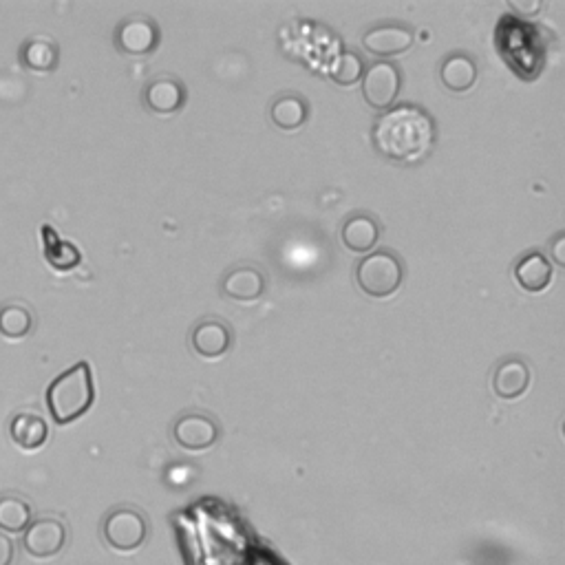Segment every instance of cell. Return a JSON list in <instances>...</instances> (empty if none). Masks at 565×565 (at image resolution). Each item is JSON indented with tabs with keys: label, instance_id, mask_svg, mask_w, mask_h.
I'll use <instances>...</instances> for the list:
<instances>
[{
	"label": "cell",
	"instance_id": "obj_20",
	"mask_svg": "<svg viewBox=\"0 0 565 565\" xmlns=\"http://www.w3.org/2000/svg\"><path fill=\"white\" fill-rule=\"evenodd\" d=\"M440 80L449 91L464 93L477 82V65L464 53H453L442 62Z\"/></svg>",
	"mask_w": 565,
	"mask_h": 565
},
{
	"label": "cell",
	"instance_id": "obj_14",
	"mask_svg": "<svg viewBox=\"0 0 565 565\" xmlns=\"http://www.w3.org/2000/svg\"><path fill=\"white\" fill-rule=\"evenodd\" d=\"M40 237H42V252H45V259L49 261L53 270L69 272L73 268H78L82 254L76 245L71 241L60 239V234L51 226H47V223L40 228Z\"/></svg>",
	"mask_w": 565,
	"mask_h": 565
},
{
	"label": "cell",
	"instance_id": "obj_7",
	"mask_svg": "<svg viewBox=\"0 0 565 565\" xmlns=\"http://www.w3.org/2000/svg\"><path fill=\"white\" fill-rule=\"evenodd\" d=\"M115 45L126 56H148L159 45V27L146 16L126 18L115 31Z\"/></svg>",
	"mask_w": 565,
	"mask_h": 565
},
{
	"label": "cell",
	"instance_id": "obj_8",
	"mask_svg": "<svg viewBox=\"0 0 565 565\" xmlns=\"http://www.w3.org/2000/svg\"><path fill=\"white\" fill-rule=\"evenodd\" d=\"M173 437L181 449L206 451L219 440V426L204 413H186L175 422Z\"/></svg>",
	"mask_w": 565,
	"mask_h": 565
},
{
	"label": "cell",
	"instance_id": "obj_2",
	"mask_svg": "<svg viewBox=\"0 0 565 565\" xmlns=\"http://www.w3.org/2000/svg\"><path fill=\"white\" fill-rule=\"evenodd\" d=\"M95 389L89 362L62 371L47 389V409L56 424L65 426L80 420L93 407Z\"/></svg>",
	"mask_w": 565,
	"mask_h": 565
},
{
	"label": "cell",
	"instance_id": "obj_24",
	"mask_svg": "<svg viewBox=\"0 0 565 565\" xmlns=\"http://www.w3.org/2000/svg\"><path fill=\"white\" fill-rule=\"evenodd\" d=\"M16 559V543L12 537L0 532V565H12Z\"/></svg>",
	"mask_w": 565,
	"mask_h": 565
},
{
	"label": "cell",
	"instance_id": "obj_13",
	"mask_svg": "<svg viewBox=\"0 0 565 565\" xmlns=\"http://www.w3.org/2000/svg\"><path fill=\"white\" fill-rule=\"evenodd\" d=\"M20 65L36 73L56 71L60 62V49L56 42L47 36H34L23 42L20 47Z\"/></svg>",
	"mask_w": 565,
	"mask_h": 565
},
{
	"label": "cell",
	"instance_id": "obj_22",
	"mask_svg": "<svg viewBox=\"0 0 565 565\" xmlns=\"http://www.w3.org/2000/svg\"><path fill=\"white\" fill-rule=\"evenodd\" d=\"M272 122L283 131H294L298 126L305 124L307 117V104L298 95H283V98L272 104L270 111Z\"/></svg>",
	"mask_w": 565,
	"mask_h": 565
},
{
	"label": "cell",
	"instance_id": "obj_1",
	"mask_svg": "<svg viewBox=\"0 0 565 565\" xmlns=\"http://www.w3.org/2000/svg\"><path fill=\"white\" fill-rule=\"evenodd\" d=\"M371 137L391 162L418 164L433 151L435 124L420 106L400 104L378 117Z\"/></svg>",
	"mask_w": 565,
	"mask_h": 565
},
{
	"label": "cell",
	"instance_id": "obj_17",
	"mask_svg": "<svg viewBox=\"0 0 565 565\" xmlns=\"http://www.w3.org/2000/svg\"><path fill=\"white\" fill-rule=\"evenodd\" d=\"M515 279L521 290L526 292H543L552 281V265L546 254L530 252L521 257L515 265Z\"/></svg>",
	"mask_w": 565,
	"mask_h": 565
},
{
	"label": "cell",
	"instance_id": "obj_11",
	"mask_svg": "<svg viewBox=\"0 0 565 565\" xmlns=\"http://www.w3.org/2000/svg\"><path fill=\"white\" fill-rule=\"evenodd\" d=\"M221 290L230 301L254 303L265 292V276L254 265H237V268L223 276Z\"/></svg>",
	"mask_w": 565,
	"mask_h": 565
},
{
	"label": "cell",
	"instance_id": "obj_4",
	"mask_svg": "<svg viewBox=\"0 0 565 565\" xmlns=\"http://www.w3.org/2000/svg\"><path fill=\"white\" fill-rule=\"evenodd\" d=\"M102 537L117 552H135L148 537V524L140 510L120 506L104 517Z\"/></svg>",
	"mask_w": 565,
	"mask_h": 565
},
{
	"label": "cell",
	"instance_id": "obj_6",
	"mask_svg": "<svg viewBox=\"0 0 565 565\" xmlns=\"http://www.w3.org/2000/svg\"><path fill=\"white\" fill-rule=\"evenodd\" d=\"M400 69L391 62H376L362 76V95L373 109H389L400 93Z\"/></svg>",
	"mask_w": 565,
	"mask_h": 565
},
{
	"label": "cell",
	"instance_id": "obj_23",
	"mask_svg": "<svg viewBox=\"0 0 565 565\" xmlns=\"http://www.w3.org/2000/svg\"><path fill=\"white\" fill-rule=\"evenodd\" d=\"M329 76H332V80L340 84V87H351V84H356L362 76H365V65H362V58L358 53L345 51L334 60Z\"/></svg>",
	"mask_w": 565,
	"mask_h": 565
},
{
	"label": "cell",
	"instance_id": "obj_26",
	"mask_svg": "<svg viewBox=\"0 0 565 565\" xmlns=\"http://www.w3.org/2000/svg\"><path fill=\"white\" fill-rule=\"evenodd\" d=\"M539 3L537 0H532V3H519V0H515V3H510V9H515V12H524V14H535L539 12Z\"/></svg>",
	"mask_w": 565,
	"mask_h": 565
},
{
	"label": "cell",
	"instance_id": "obj_21",
	"mask_svg": "<svg viewBox=\"0 0 565 565\" xmlns=\"http://www.w3.org/2000/svg\"><path fill=\"white\" fill-rule=\"evenodd\" d=\"M34 323H36V318L29 305L18 303V301L0 305V336L3 338H9V340L25 338L31 334Z\"/></svg>",
	"mask_w": 565,
	"mask_h": 565
},
{
	"label": "cell",
	"instance_id": "obj_15",
	"mask_svg": "<svg viewBox=\"0 0 565 565\" xmlns=\"http://www.w3.org/2000/svg\"><path fill=\"white\" fill-rule=\"evenodd\" d=\"M9 435L18 449L36 451L47 442L49 424L36 413H18L9 422Z\"/></svg>",
	"mask_w": 565,
	"mask_h": 565
},
{
	"label": "cell",
	"instance_id": "obj_12",
	"mask_svg": "<svg viewBox=\"0 0 565 565\" xmlns=\"http://www.w3.org/2000/svg\"><path fill=\"white\" fill-rule=\"evenodd\" d=\"M530 385V369L524 360L508 358L495 367L493 373V391L499 398L515 400L524 396Z\"/></svg>",
	"mask_w": 565,
	"mask_h": 565
},
{
	"label": "cell",
	"instance_id": "obj_25",
	"mask_svg": "<svg viewBox=\"0 0 565 565\" xmlns=\"http://www.w3.org/2000/svg\"><path fill=\"white\" fill-rule=\"evenodd\" d=\"M563 245H565V234H557V239H554V243H552V257H554V261H557V265L565 263Z\"/></svg>",
	"mask_w": 565,
	"mask_h": 565
},
{
	"label": "cell",
	"instance_id": "obj_18",
	"mask_svg": "<svg viewBox=\"0 0 565 565\" xmlns=\"http://www.w3.org/2000/svg\"><path fill=\"white\" fill-rule=\"evenodd\" d=\"M380 237V228L376 219H371L369 215H354L345 221L343 232H340V239H343L345 248L362 254L371 252V248H376Z\"/></svg>",
	"mask_w": 565,
	"mask_h": 565
},
{
	"label": "cell",
	"instance_id": "obj_10",
	"mask_svg": "<svg viewBox=\"0 0 565 565\" xmlns=\"http://www.w3.org/2000/svg\"><path fill=\"white\" fill-rule=\"evenodd\" d=\"M230 343L232 332L217 318H206L190 332V347L197 356L206 360L221 358L230 349Z\"/></svg>",
	"mask_w": 565,
	"mask_h": 565
},
{
	"label": "cell",
	"instance_id": "obj_19",
	"mask_svg": "<svg viewBox=\"0 0 565 565\" xmlns=\"http://www.w3.org/2000/svg\"><path fill=\"white\" fill-rule=\"evenodd\" d=\"M31 521H34V508L25 497L18 493L0 495V532L5 535L25 532Z\"/></svg>",
	"mask_w": 565,
	"mask_h": 565
},
{
	"label": "cell",
	"instance_id": "obj_3",
	"mask_svg": "<svg viewBox=\"0 0 565 565\" xmlns=\"http://www.w3.org/2000/svg\"><path fill=\"white\" fill-rule=\"evenodd\" d=\"M404 270L396 254L389 250L371 252L358 263L356 281L362 292L371 298H387L398 292L402 285Z\"/></svg>",
	"mask_w": 565,
	"mask_h": 565
},
{
	"label": "cell",
	"instance_id": "obj_5",
	"mask_svg": "<svg viewBox=\"0 0 565 565\" xmlns=\"http://www.w3.org/2000/svg\"><path fill=\"white\" fill-rule=\"evenodd\" d=\"M67 537V526L60 519L40 517L23 532V548L34 559H51L65 550Z\"/></svg>",
	"mask_w": 565,
	"mask_h": 565
},
{
	"label": "cell",
	"instance_id": "obj_16",
	"mask_svg": "<svg viewBox=\"0 0 565 565\" xmlns=\"http://www.w3.org/2000/svg\"><path fill=\"white\" fill-rule=\"evenodd\" d=\"M184 87H181L179 80L173 78H157L148 84L144 91V102L148 109L159 115H168L181 109L184 104Z\"/></svg>",
	"mask_w": 565,
	"mask_h": 565
},
{
	"label": "cell",
	"instance_id": "obj_9",
	"mask_svg": "<svg viewBox=\"0 0 565 565\" xmlns=\"http://www.w3.org/2000/svg\"><path fill=\"white\" fill-rule=\"evenodd\" d=\"M413 31L404 25H378L362 36V47L373 56L389 58L411 49Z\"/></svg>",
	"mask_w": 565,
	"mask_h": 565
}]
</instances>
